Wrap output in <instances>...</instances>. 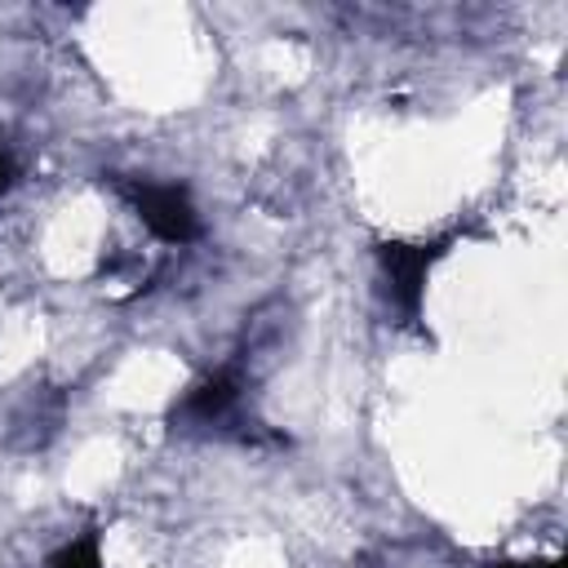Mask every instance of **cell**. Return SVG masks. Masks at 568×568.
<instances>
[{
	"mask_svg": "<svg viewBox=\"0 0 568 568\" xmlns=\"http://www.w3.org/2000/svg\"><path fill=\"white\" fill-rule=\"evenodd\" d=\"M129 195H133L138 217L146 222V231L155 240H164V244H191L200 235V217H195L186 191L160 186V182H133Z\"/></svg>",
	"mask_w": 568,
	"mask_h": 568,
	"instance_id": "obj_1",
	"label": "cell"
},
{
	"mask_svg": "<svg viewBox=\"0 0 568 568\" xmlns=\"http://www.w3.org/2000/svg\"><path fill=\"white\" fill-rule=\"evenodd\" d=\"M439 253H444V244H382V271H386L390 302L408 320H417V311H422L426 275H430Z\"/></svg>",
	"mask_w": 568,
	"mask_h": 568,
	"instance_id": "obj_2",
	"label": "cell"
},
{
	"mask_svg": "<svg viewBox=\"0 0 568 568\" xmlns=\"http://www.w3.org/2000/svg\"><path fill=\"white\" fill-rule=\"evenodd\" d=\"M235 395H240L235 377H231V373H213V377H204L200 386L186 390V399L178 404V413H182L186 422H204V426H209V422H222V417L231 413Z\"/></svg>",
	"mask_w": 568,
	"mask_h": 568,
	"instance_id": "obj_3",
	"label": "cell"
},
{
	"mask_svg": "<svg viewBox=\"0 0 568 568\" xmlns=\"http://www.w3.org/2000/svg\"><path fill=\"white\" fill-rule=\"evenodd\" d=\"M49 564H53V568H102L98 532H80V537H71L67 546H58V555H53Z\"/></svg>",
	"mask_w": 568,
	"mask_h": 568,
	"instance_id": "obj_4",
	"label": "cell"
},
{
	"mask_svg": "<svg viewBox=\"0 0 568 568\" xmlns=\"http://www.w3.org/2000/svg\"><path fill=\"white\" fill-rule=\"evenodd\" d=\"M9 182H13V155H9L4 146H0V191H4Z\"/></svg>",
	"mask_w": 568,
	"mask_h": 568,
	"instance_id": "obj_5",
	"label": "cell"
},
{
	"mask_svg": "<svg viewBox=\"0 0 568 568\" xmlns=\"http://www.w3.org/2000/svg\"><path fill=\"white\" fill-rule=\"evenodd\" d=\"M501 568H559V564H501Z\"/></svg>",
	"mask_w": 568,
	"mask_h": 568,
	"instance_id": "obj_6",
	"label": "cell"
}]
</instances>
